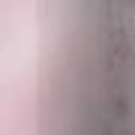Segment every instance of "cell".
Instances as JSON below:
<instances>
[{
  "label": "cell",
  "instance_id": "cell-2",
  "mask_svg": "<svg viewBox=\"0 0 135 135\" xmlns=\"http://www.w3.org/2000/svg\"><path fill=\"white\" fill-rule=\"evenodd\" d=\"M133 59H135V57H133Z\"/></svg>",
  "mask_w": 135,
  "mask_h": 135
},
{
  "label": "cell",
  "instance_id": "cell-1",
  "mask_svg": "<svg viewBox=\"0 0 135 135\" xmlns=\"http://www.w3.org/2000/svg\"><path fill=\"white\" fill-rule=\"evenodd\" d=\"M129 4H135V0H129Z\"/></svg>",
  "mask_w": 135,
  "mask_h": 135
}]
</instances>
